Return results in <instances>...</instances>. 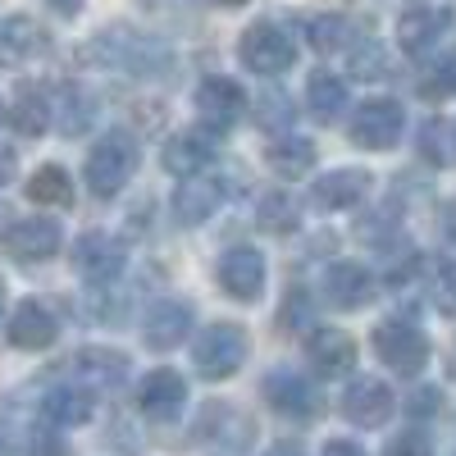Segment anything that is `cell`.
Here are the masks:
<instances>
[{"mask_svg": "<svg viewBox=\"0 0 456 456\" xmlns=\"http://www.w3.org/2000/svg\"><path fill=\"white\" fill-rule=\"evenodd\" d=\"M160 165H165V174H174V178L206 174V169L215 165V142H210L206 133H197V128L174 133V137L165 142V151H160Z\"/></svg>", "mask_w": 456, "mask_h": 456, "instance_id": "obj_20", "label": "cell"}, {"mask_svg": "<svg viewBox=\"0 0 456 456\" xmlns=\"http://www.w3.org/2000/svg\"><path fill=\"white\" fill-rule=\"evenodd\" d=\"M51 119H55V105H51V96H46L42 87H23V92L14 96L10 124H14L23 137H42V133L51 128Z\"/></svg>", "mask_w": 456, "mask_h": 456, "instance_id": "obj_27", "label": "cell"}, {"mask_svg": "<svg viewBox=\"0 0 456 456\" xmlns=\"http://www.w3.org/2000/svg\"><path fill=\"white\" fill-rule=\"evenodd\" d=\"M14 169H19V156H14V151H10L5 142H0V187L14 183Z\"/></svg>", "mask_w": 456, "mask_h": 456, "instance_id": "obj_41", "label": "cell"}, {"mask_svg": "<svg viewBox=\"0 0 456 456\" xmlns=\"http://www.w3.org/2000/svg\"><path fill=\"white\" fill-rule=\"evenodd\" d=\"M247 352H251L247 333H242L238 324L219 320V324H210V329L197 338V352H192V356H197V374L210 379V384H224V379H233V374L242 370Z\"/></svg>", "mask_w": 456, "mask_h": 456, "instance_id": "obj_5", "label": "cell"}, {"mask_svg": "<svg viewBox=\"0 0 456 456\" xmlns=\"http://www.w3.org/2000/svg\"><path fill=\"white\" fill-rule=\"evenodd\" d=\"M265 402H270L283 420H297V425H306V420L320 415L315 388L301 374H292V370H274L270 379H265Z\"/></svg>", "mask_w": 456, "mask_h": 456, "instance_id": "obj_14", "label": "cell"}, {"mask_svg": "<svg viewBox=\"0 0 456 456\" xmlns=\"http://www.w3.org/2000/svg\"><path fill=\"white\" fill-rule=\"evenodd\" d=\"M374 356L384 361L393 374H420L425 365H429V338H425V329H415L411 320H384L374 329Z\"/></svg>", "mask_w": 456, "mask_h": 456, "instance_id": "obj_6", "label": "cell"}, {"mask_svg": "<svg viewBox=\"0 0 456 456\" xmlns=\"http://www.w3.org/2000/svg\"><path fill=\"white\" fill-rule=\"evenodd\" d=\"M265 160H270V169L279 178H301V174H311V165H315V142H306V137H279L270 151H265Z\"/></svg>", "mask_w": 456, "mask_h": 456, "instance_id": "obj_30", "label": "cell"}, {"mask_svg": "<svg viewBox=\"0 0 456 456\" xmlns=\"http://www.w3.org/2000/svg\"><path fill=\"white\" fill-rule=\"evenodd\" d=\"M306 361H311L315 379H347L356 365V342H352V333H342L333 324H311Z\"/></svg>", "mask_w": 456, "mask_h": 456, "instance_id": "obj_8", "label": "cell"}, {"mask_svg": "<svg viewBox=\"0 0 456 456\" xmlns=\"http://www.w3.org/2000/svg\"><path fill=\"white\" fill-rule=\"evenodd\" d=\"M46 51H51V32L32 14H14V19L0 23V64L5 69L32 64L37 55H46Z\"/></svg>", "mask_w": 456, "mask_h": 456, "instance_id": "obj_17", "label": "cell"}, {"mask_svg": "<svg viewBox=\"0 0 456 456\" xmlns=\"http://www.w3.org/2000/svg\"><path fill=\"white\" fill-rule=\"evenodd\" d=\"M256 124H260V128H270V133H274V128H288V124H292V101H288L283 92H265V96H260Z\"/></svg>", "mask_w": 456, "mask_h": 456, "instance_id": "obj_35", "label": "cell"}, {"mask_svg": "<svg viewBox=\"0 0 456 456\" xmlns=\"http://www.w3.org/2000/svg\"><path fill=\"white\" fill-rule=\"evenodd\" d=\"M260 228H270V233H292L297 228V206L288 197H270L260 206Z\"/></svg>", "mask_w": 456, "mask_h": 456, "instance_id": "obj_36", "label": "cell"}, {"mask_svg": "<svg viewBox=\"0 0 456 456\" xmlns=\"http://www.w3.org/2000/svg\"><path fill=\"white\" fill-rule=\"evenodd\" d=\"M142 165V151H137V137L124 133V128H110L105 137H96V146L87 151V187H92V197L110 201V197H119L128 178L137 174Z\"/></svg>", "mask_w": 456, "mask_h": 456, "instance_id": "obj_2", "label": "cell"}, {"mask_svg": "<svg viewBox=\"0 0 456 456\" xmlns=\"http://www.w3.org/2000/svg\"><path fill=\"white\" fill-rule=\"evenodd\" d=\"M69 365L92 388H119L128 379V356L114 352V347H83V352H73Z\"/></svg>", "mask_w": 456, "mask_h": 456, "instance_id": "obj_23", "label": "cell"}, {"mask_svg": "<svg viewBox=\"0 0 456 456\" xmlns=\"http://www.w3.org/2000/svg\"><path fill=\"white\" fill-rule=\"evenodd\" d=\"M347 64H352V78H365V83L388 78V55L379 51L374 42H352L347 46Z\"/></svg>", "mask_w": 456, "mask_h": 456, "instance_id": "obj_33", "label": "cell"}, {"mask_svg": "<svg viewBox=\"0 0 456 456\" xmlns=\"http://www.w3.org/2000/svg\"><path fill=\"white\" fill-rule=\"evenodd\" d=\"M447 137H456V128H447V124H425L420 128V156H429L434 165H452V156L456 151H447Z\"/></svg>", "mask_w": 456, "mask_h": 456, "instance_id": "obj_34", "label": "cell"}, {"mask_svg": "<svg viewBox=\"0 0 456 456\" xmlns=\"http://www.w3.org/2000/svg\"><path fill=\"white\" fill-rule=\"evenodd\" d=\"M370 192V174L365 169H329L311 183V201L320 210H352Z\"/></svg>", "mask_w": 456, "mask_h": 456, "instance_id": "obj_22", "label": "cell"}, {"mask_svg": "<svg viewBox=\"0 0 456 456\" xmlns=\"http://www.w3.org/2000/svg\"><path fill=\"white\" fill-rule=\"evenodd\" d=\"M215 5H228V10H233V5H247V0H215Z\"/></svg>", "mask_w": 456, "mask_h": 456, "instance_id": "obj_44", "label": "cell"}, {"mask_svg": "<svg viewBox=\"0 0 456 456\" xmlns=\"http://www.w3.org/2000/svg\"><path fill=\"white\" fill-rule=\"evenodd\" d=\"M197 114L206 119V128L228 133L233 124H242V114H247V92H242L233 78H206V83L197 87Z\"/></svg>", "mask_w": 456, "mask_h": 456, "instance_id": "obj_15", "label": "cell"}, {"mask_svg": "<svg viewBox=\"0 0 456 456\" xmlns=\"http://www.w3.org/2000/svg\"><path fill=\"white\" fill-rule=\"evenodd\" d=\"M183 406H187V384L174 370H151L137 384V411L151 425H174L183 415Z\"/></svg>", "mask_w": 456, "mask_h": 456, "instance_id": "obj_10", "label": "cell"}, {"mask_svg": "<svg viewBox=\"0 0 456 456\" xmlns=\"http://www.w3.org/2000/svg\"><path fill=\"white\" fill-rule=\"evenodd\" d=\"M429 301H434V311L456 315V260L452 256L429 265Z\"/></svg>", "mask_w": 456, "mask_h": 456, "instance_id": "obj_32", "label": "cell"}, {"mask_svg": "<svg viewBox=\"0 0 456 456\" xmlns=\"http://www.w3.org/2000/svg\"><path fill=\"white\" fill-rule=\"evenodd\" d=\"M238 60L260 78H279L297 64V37L279 19H260L238 37Z\"/></svg>", "mask_w": 456, "mask_h": 456, "instance_id": "obj_3", "label": "cell"}, {"mask_svg": "<svg viewBox=\"0 0 456 456\" xmlns=\"http://www.w3.org/2000/svg\"><path fill=\"white\" fill-rule=\"evenodd\" d=\"M306 42L320 55H333V51H347L356 37H352V23L342 14H315V19H306Z\"/></svg>", "mask_w": 456, "mask_h": 456, "instance_id": "obj_31", "label": "cell"}, {"mask_svg": "<svg viewBox=\"0 0 456 456\" xmlns=\"http://www.w3.org/2000/svg\"><path fill=\"white\" fill-rule=\"evenodd\" d=\"M406 133V110L402 101L393 96H370L352 110V124H347V137L361 146V151H388L397 146Z\"/></svg>", "mask_w": 456, "mask_h": 456, "instance_id": "obj_4", "label": "cell"}, {"mask_svg": "<svg viewBox=\"0 0 456 456\" xmlns=\"http://www.w3.org/2000/svg\"><path fill=\"white\" fill-rule=\"evenodd\" d=\"M425 92L429 96H456V51L434 64V73L425 78Z\"/></svg>", "mask_w": 456, "mask_h": 456, "instance_id": "obj_38", "label": "cell"}, {"mask_svg": "<svg viewBox=\"0 0 456 456\" xmlns=\"http://www.w3.org/2000/svg\"><path fill=\"white\" fill-rule=\"evenodd\" d=\"M320 456H365V447H361V443H352V438H329Z\"/></svg>", "mask_w": 456, "mask_h": 456, "instance_id": "obj_40", "label": "cell"}, {"mask_svg": "<svg viewBox=\"0 0 456 456\" xmlns=\"http://www.w3.org/2000/svg\"><path fill=\"white\" fill-rule=\"evenodd\" d=\"M92 393L87 388H51L46 397H42V415H46V425H55V429H73V425H87L92 420Z\"/></svg>", "mask_w": 456, "mask_h": 456, "instance_id": "obj_26", "label": "cell"}, {"mask_svg": "<svg viewBox=\"0 0 456 456\" xmlns=\"http://www.w3.org/2000/svg\"><path fill=\"white\" fill-rule=\"evenodd\" d=\"M83 55L114 69V73H128V78H160V73L174 64V51L160 42V37L133 32V28H105L96 42H87Z\"/></svg>", "mask_w": 456, "mask_h": 456, "instance_id": "obj_1", "label": "cell"}, {"mask_svg": "<svg viewBox=\"0 0 456 456\" xmlns=\"http://www.w3.org/2000/svg\"><path fill=\"white\" fill-rule=\"evenodd\" d=\"M46 5H51L60 19H78V14H83V0H46Z\"/></svg>", "mask_w": 456, "mask_h": 456, "instance_id": "obj_43", "label": "cell"}, {"mask_svg": "<svg viewBox=\"0 0 456 456\" xmlns=\"http://www.w3.org/2000/svg\"><path fill=\"white\" fill-rule=\"evenodd\" d=\"M320 297H324V306H333V311H365L370 301L379 297V283H374V274L365 270V265L338 260V265H329V274L320 283Z\"/></svg>", "mask_w": 456, "mask_h": 456, "instance_id": "obj_7", "label": "cell"}, {"mask_svg": "<svg viewBox=\"0 0 456 456\" xmlns=\"http://www.w3.org/2000/svg\"><path fill=\"white\" fill-rule=\"evenodd\" d=\"M224 197H228V187H224V178H206V174H192L178 192H174V219L183 224V228H197V224H206V219H215V210L224 206Z\"/></svg>", "mask_w": 456, "mask_h": 456, "instance_id": "obj_19", "label": "cell"}, {"mask_svg": "<svg viewBox=\"0 0 456 456\" xmlns=\"http://www.w3.org/2000/svg\"><path fill=\"white\" fill-rule=\"evenodd\" d=\"M23 192H28V201H37V206L64 210V206H73V178H69L64 165H42V169H32V178H28Z\"/></svg>", "mask_w": 456, "mask_h": 456, "instance_id": "obj_28", "label": "cell"}, {"mask_svg": "<svg viewBox=\"0 0 456 456\" xmlns=\"http://www.w3.org/2000/svg\"><path fill=\"white\" fill-rule=\"evenodd\" d=\"M197 434L206 438V443H219V447H247L251 438H256V425H251V415H242V411H233V406H210L206 415H201V425H197Z\"/></svg>", "mask_w": 456, "mask_h": 456, "instance_id": "obj_25", "label": "cell"}, {"mask_svg": "<svg viewBox=\"0 0 456 456\" xmlns=\"http://www.w3.org/2000/svg\"><path fill=\"white\" fill-rule=\"evenodd\" d=\"M5 338H10V347H19V352H46L51 342L60 338V324H55V315L42 306V301H23V306L10 315Z\"/></svg>", "mask_w": 456, "mask_h": 456, "instance_id": "obj_21", "label": "cell"}, {"mask_svg": "<svg viewBox=\"0 0 456 456\" xmlns=\"http://www.w3.org/2000/svg\"><path fill=\"white\" fill-rule=\"evenodd\" d=\"M219 288L233 301H260L265 292V256L256 247H228L219 256Z\"/></svg>", "mask_w": 456, "mask_h": 456, "instance_id": "obj_12", "label": "cell"}, {"mask_svg": "<svg viewBox=\"0 0 456 456\" xmlns=\"http://www.w3.org/2000/svg\"><path fill=\"white\" fill-rule=\"evenodd\" d=\"M0 119H5V110H0Z\"/></svg>", "mask_w": 456, "mask_h": 456, "instance_id": "obj_46", "label": "cell"}, {"mask_svg": "<svg viewBox=\"0 0 456 456\" xmlns=\"http://www.w3.org/2000/svg\"><path fill=\"white\" fill-rule=\"evenodd\" d=\"M342 420H352L361 429H379L397 411V397L384 379H352L347 388H342Z\"/></svg>", "mask_w": 456, "mask_h": 456, "instance_id": "obj_9", "label": "cell"}, {"mask_svg": "<svg viewBox=\"0 0 456 456\" xmlns=\"http://www.w3.org/2000/svg\"><path fill=\"white\" fill-rule=\"evenodd\" d=\"M64 233L55 219H14L5 228V256L19 260V265H42L60 251Z\"/></svg>", "mask_w": 456, "mask_h": 456, "instance_id": "obj_11", "label": "cell"}, {"mask_svg": "<svg viewBox=\"0 0 456 456\" xmlns=\"http://www.w3.org/2000/svg\"><path fill=\"white\" fill-rule=\"evenodd\" d=\"M384 456H434V443H429V434H420V429H402L397 438H388Z\"/></svg>", "mask_w": 456, "mask_h": 456, "instance_id": "obj_37", "label": "cell"}, {"mask_svg": "<svg viewBox=\"0 0 456 456\" xmlns=\"http://www.w3.org/2000/svg\"><path fill=\"white\" fill-rule=\"evenodd\" d=\"M452 23H456V14H452L447 5L406 10V14L397 19V46H402L406 55H429L443 37L452 32Z\"/></svg>", "mask_w": 456, "mask_h": 456, "instance_id": "obj_13", "label": "cell"}, {"mask_svg": "<svg viewBox=\"0 0 456 456\" xmlns=\"http://www.w3.org/2000/svg\"><path fill=\"white\" fill-rule=\"evenodd\" d=\"M306 105L320 124H333L342 110H347V83L338 78V73H311L306 83Z\"/></svg>", "mask_w": 456, "mask_h": 456, "instance_id": "obj_29", "label": "cell"}, {"mask_svg": "<svg viewBox=\"0 0 456 456\" xmlns=\"http://www.w3.org/2000/svg\"><path fill=\"white\" fill-rule=\"evenodd\" d=\"M438 411V388H420L411 397V415H434Z\"/></svg>", "mask_w": 456, "mask_h": 456, "instance_id": "obj_39", "label": "cell"}, {"mask_svg": "<svg viewBox=\"0 0 456 456\" xmlns=\"http://www.w3.org/2000/svg\"><path fill=\"white\" fill-rule=\"evenodd\" d=\"M51 105H55V119H51V124H55L64 137H83V133L96 124V114H101L96 96H92L87 87H78V83H64Z\"/></svg>", "mask_w": 456, "mask_h": 456, "instance_id": "obj_24", "label": "cell"}, {"mask_svg": "<svg viewBox=\"0 0 456 456\" xmlns=\"http://www.w3.org/2000/svg\"><path fill=\"white\" fill-rule=\"evenodd\" d=\"M187 333H192V306L178 297H160L156 306H151L146 324H142V338H146L151 352H174Z\"/></svg>", "mask_w": 456, "mask_h": 456, "instance_id": "obj_18", "label": "cell"}, {"mask_svg": "<svg viewBox=\"0 0 456 456\" xmlns=\"http://www.w3.org/2000/svg\"><path fill=\"white\" fill-rule=\"evenodd\" d=\"M0 320H5V283H0Z\"/></svg>", "mask_w": 456, "mask_h": 456, "instance_id": "obj_45", "label": "cell"}, {"mask_svg": "<svg viewBox=\"0 0 456 456\" xmlns=\"http://www.w3.org/2000/svg\"><path fill=\"white\" fill-rule=\"evenodd\" d=\"M32 452H37V456H69V452L60 447V438H51V434H37Z\"/></svg>", "mask_w": 456, "mask_h": 456, "instance_id": "obj_42", "label": "cell"}, {"mask_svg": "<svg viewBox=\"0 0 456 456\" xmlns=\"http://www.w3.org/2000/svg\"><path fill=\"white\" fill-rule=\"evenodd\" d=\"M124 260H128L124 242L110 238V233H83L78 242H73V270H78L83 279H92V283H110L124 270Z\"/></svg>", "mask_w": 456, "mask_h": 456, "instance_id": "obj_16", "label": "cell"}]
</instances>
